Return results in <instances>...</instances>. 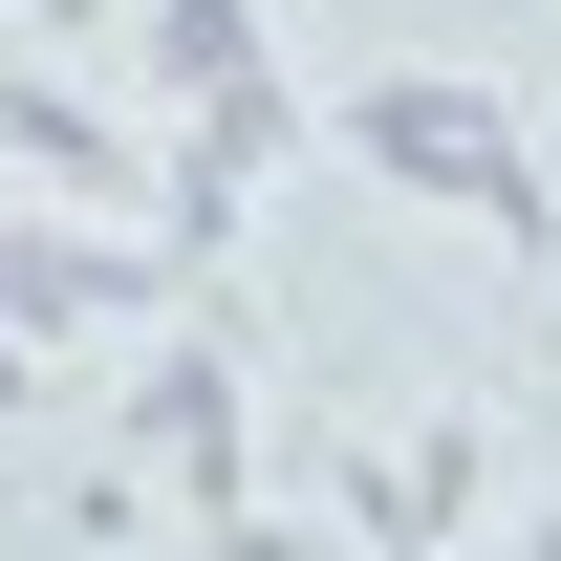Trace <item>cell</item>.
<instances>
[{
  "label": "cell",
  "instance_id": "1",
  "mask_svg": "<svg viewBox=\"0 0 561 561\" xmlns=\"http://www.w3.org/2000/svg\"><path fill=\"white\" fill-rule=\"evenodd\" d=\"M367 151H389V173H432V195H476V216H518V238H540V173H518V130H496L476 87H389V108H367Z\"/></svg>",
  "mask_w": 561,
  "mask_h": 561
}]
</instances>
